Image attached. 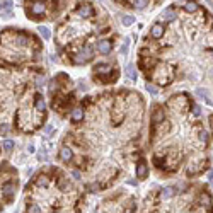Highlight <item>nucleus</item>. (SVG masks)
<instances>
[{
    "label": "nucleus",
    "mask_w": 213,
    "mask_h": 213,
    "mask_svg": "<svg viewBox=\"0 0 213 213\" xmlns=\"http://www.w3.org/2000/svg\"><path fill=\"white\" fill-rule=\"evenodd\" d=\"M92 55H94V50L90 48V46H82V50L77 53V55H74L72 56V62L75 63V65H80V63H85V62H89V60L92 58Z\"/></svg>",
    "instance_id": "obj_1"
},
{
    "label": "nucleus",
    "mask_w": 213,
    "mask_h": 213,
    "mask_svg": "<svg viewBox=\"0 0 213 213\" xmlns=\"http://www.w3.org/2000/svg\"><path fill=\"white\" fill-rule=\"evenodd\" d=\"M75 14L82 19H89V17H92V15L96 14V12H94V7H92L90 4H80L77 7V12H75Z\"/></svg>",
    "instance_id": "obj_2"
},
{
    "label": "nucleus",
    "mask_w": 213,
    "mask_h": 213,
    "mask_svg": "<svg viewBox=\"0 0 213 213\" xmlns=\"http://www.w3.org/2000/svg\"><path fill=\"white\" fill-rule=\"evenodd\" d=\"M31 14H33V17H39V15L46 14V5H44V2L34 0L33 5H31Z\"/></svg>",
    "instance_id": "obj_3"
},
{
    "label": "nucleus",
    "mask_w": 213,
    "mask_h": 213,
    "mask_svg": "<svg viewBox=\"0 0 213 213\" xmlns=\"http://www.w3.org/2000/svg\"><path fill=\"white\" fill-rule=\"evenodd\" d=\"M111 48H113V43H111L109 39H101L99 43H97V51H99L101 55H109Z\"/></svg>",
    "instance_id": "obj_4"
},
{
    "label": "nucleus",
    "mask_w": 213,
    "mask_h": 213,
    "mask_svg": "<svg viewBox=\"0 0 213 213\" xmlns=\"http://www.w3.org/2000/svg\"><path fill=\"white\" fill-rule=\"evenodd\" d=\"M176 17H177V14H176V7H167L164 10V14H162V19L164 21H167V22H172V21H176Z\"/></svg>",
    "instance_id": "obj_5"
},
{
    "label": "nucleus",
    "mask_w": 213,
    "mask_h": 213,
    "mask_svg": "<svg viewBox=\"0 0 213 213\" xmlns=\"http://www.w3.org/2000/svg\"><path fill=\"white\" fill-rule=\"evenodd\" d=\"M183 9H184L186 14H196V12L199 10V5H198V2H195V0H187Z\"/></svg>",
    "instance_id": "obj_6"
},
{
    "label": "nucleus",
    "mask_w": 213,
    "mask_h": 213,
    "mask_svg": "<svg viewBox=\"0 0 213 213\" xmlns=\"http://www.w3.org/2000/svg\"><path fill=\"white\" fill-rule=\"evenodd\" d=\"M150 34H152V38H154V39H159V38H162V36H164V26H162L160 22H155L154 26H152Z\"/></svg>",
    "instance_id": "obj_7"
},
{
    "label": "nucleus",
    "mask_w": 213,
    "mask_h": 213,
    "mask_svg": "<svg viewBox=\"0 0 213 213\" xmlns=\"http://www.w3.org/2000/svg\"><path fill=\"white\" fill-rule=\"evenodd\" d=\"M94 72H96L97 75H106L111 72V66H109V63H96Z\"/></svg>",
    "instance_id": "obj_8"
},
{
    "label": "nucleus",
    "mask_w": 213,
    "mask_h": 213,
    "mask_svg": "<svg viewBox=\"0 0 213 213\" xmlns=\"http://www.w3.org/2000/svg\"><path fill=\"white\" fill-rule=\"evenodd\" d=\"M148 174V167L145 162H140V164H136V177H140V179H145Z\"/></svg>",
    "instance_id": "obj_9"
},
{
    "label": "nucleus",
    "mask_w": 213,
    "mask_h": 213,
    "mask_svg": "<svg viewBox=\"0 0 213 213\" xmlns=\"http://www.w3.org/2000/svg\"><path fill=\"white\" fill-rule=\"evenodd\" d=\"M60 159H62L63 162H70L74 159V152L70 150L68 147H63L62 150H60Z\"/></svg>",
    "instance_id": "obj_10"
},
{
    "label": "nucleus",
    "mask_w": 213,
    "mask_h": 213,
    "mask_svg": "<svg viewBox=\"0 0 213 213\" xmlns=\"http://www.w3.org/2000/svg\"><path fill=\"white\" fill-rule=\"evenodd\" d=\"M152 123H155V125H159V123H164V109H160V107H157V109H155V113L152 114Z\"/></svg>",
    "instance_id": "obj_11"
},
{
    "label": "nucleus",
    "mask_w": 213,
    "mask_h": 213,
    "mask_svg": "<svg viewBox=\"0 0 213 213\" xmlns=\"http://www.w3.org/2000/svg\"><path fill=\"white\" fill-rule=\"evenodd\" d=\"M84 119V109H80V107H77V109L72 111V121L74 123H78Z\"/></svg>",
    "instance_id": "obj_12"
},
{
    "label": "nucleus",
    "mask_w": 213,
    "mask_h": 213,
    "mask_svg": "<svg viewBox=\"0 0 213 213\" xmlns=\"http://www.w3.org/2000/svg\"><path fill=\"white\" fill-rule=\"evenodd\" d=\"M34 107H36L38 111H41V113L46 109V102L43 101V97H41V96H36V99H34Z\"/></svg>",
    "instance_id": "obj_13"
},
{
    "label": "nucleus",
    "mask_w": 213,
    "mask_h": 213,
    "mask_svg": "<svg viewBox=\"0 0 213 213\" xmlns=\"http://www.w3.org/2000/svg\"><path fill=\"white\" fill-rule=\"evenodd\" d=\"M148 5V0H133V4H131V7L133 9H136V10H143L145 7Z\"/></svg>",
    "instance_id": "obj_14"
},
{
    "label": "nucleus",
    "mask_w": 213,
    "mask_h": 213,
    "mask_svg": "<svg viewBox=\"0 0 213 213\" xmlns=\"http://www.w3.org/2000/svg\"><path fill=\"white\" fill-rule=\"evenodd\" d=\"M27 39H29V38H27L24 33H17V41H15V44H17V46H27V43H29Z\"/></svg>",
    "instance_id": "obj_15"
},
{
    "label": "nucleus",
    "mask_w": 213,
    "mask_h": 213,
    "mask_svg": "<svg viewBox=\"0 0 213 213\" xmlns=\"http://www.w3.org/2000/svg\"><path fill=\"white\" fill-rule=\"evenodd\" d=\"M2 191H4V195L7 196V198H10V196L14 195V184H12V183H5L4 187H2Z\"/></svg>",
    "instance_id": "obj_16"
},
{
    "label": "nucleus",
    "mask_w": 213,
    "mask_h": 213,
    "mask_svg": "<svg viewBox=\"0 0 213 213\" xmlns=\"http://www.w3.org/2000/svg\"><path fill=\"white\" fill-rule=\"evenodd\" d=\"M196 94H198L199 97H203V99H205L208 104H213V101L210 99V94H208V90H205V89H198V90H196Z\"/></svg>",
    "instance_id": "obj_17"
},
{
    "label": "nucleus",
    "mask_w": 213,
    "mask_h": 213,
    "mask_svg": "<svg viewBox=\"0 0 213 213\" xmlns=\"http://www.w3.org/2000/svg\"><path fill=\"white\" fill-rule=\"evenodd\" d=\"M36 184H38V186L46 187V186L50 184V177H48V176H39V177L36 179Z\"/></svg>",
    "instance_id": "obj_18"
},
{
    "label": "nucleus",
    "mask_w": 213,
    "mask_h": 213,
    "mask_svg": "<svg viewBox=\"0 0 213 213\" xmlns=\"http://www.w3.org/2000/svg\"><path fill=\"white\" fill-rule=\"evenodd\" d=\"M121 21H123V26H131L133 22H135V19H133L131 15H125Z\"/></svg>",
    "instance_id": "obj_19"
},
{
    "label": "nucleus",
    "mask_w": 213,
    "mask_h": 213,
    "mask_svg": "<svg viewBox=\"0 0 213 213\" xmlns=\"http://www.w3.org/2000/svg\"><path fill=\"white\" fill-rule=\"evenodd\" d=\"M39 34L43 36V39H48L50 38V29L48 27H39Z\"/></svg>",
    "instance_id": "obj_20"
},
{
    "label": "nucleus",
    "mask_w": 213,
    "mask_h": 213,
    "mask_svg": "<svg viewBox=\"0 0 213 213\" xmlns=\"http://www.w3.org/2000/svg\"><path fill=\"white\" fill-rule=\"evenodd\" d=\"M4 148L5 150H12L14 148V142L12 140H4Z\"/></svg>",
    "instance_id": "obj_21"
},
{
    "label": "nucleus",
    "mask_w": 213,
    "mask_h": 213,
    "mask_svg": "<svg viewBox=\"0 0 213 213\" xmlns=\"http://www.w3.org/2000/svg\"><path fill=\"white\" fill-rule=\"evenodd\" d=\"M172 196V187H165L162 191V198H171Z\"/></svg>",
    "instance_id": "obj_22"
},
{
    "label": "nucleus",
    "mask_w": 213,
    "mask_h": 213,
    "mask_svg": "<svg viewBox=\"0 0 213 213\" xmlns=\"http://www.w3.org/2000/svg\"><path fill=\"white\" fill-rule=\"evenodd\" d=\"M128 46H130V39L126 38V39H125V44L121 46V55H126V53H128Z\"/></svg>",
    "instance_id": "obj_23"
},
{
    "label": "nucleus",
    "mask_w": 213,
    "mask_h": 213,
    "mask_svg": "<svg viewBox=\"0 0 213 213\" xmlns=\"http://www.w3.org/2000/svg\"><path fill=\"white\" fill-rule=\"evenodd\" d=\"M0 17H2V19H10V17H12V9H7V10H4L2 14H0Z\"/></svg>",
    "instance_id": "obj_24"
},
{
    "label": "nucleus",
    "mask_w": 213,
    "mask_h": 213,
    "mask_svg": "<svg viewBox=\"0 0 213 213\" xmlns=\"http://www.w3.org/2000/svg\"><path fill=\"white\" fill-rule=\"evenodd\" d=\"M27 213H41V210L38 205H31L29 208H27Z\"/></svg>",
    "instance_id": "obj_25"
},
{
    "label": "nucleus",
    "mask_w": 213,
    "mask_h": 213,
    "mask_svg": "<svg viewBox=\"0 0 213 213\" xmlns=\"http://www.w3.org/2000/svg\"><path fill=\"white\" fill-rule=\"evenodd\" d=\"M126 74H128V75H130V78H133V80L136 78V72L133 70V66H128V68H126Z\"/></svg>",
    "instance_id": "obj_26"
},
{
    "label": "nucleus",
    "mask_w": 213,
    "mask_h": 213,
    "mask_svg": "<svg viewBox=\"0 0 213 213\" xmlns=\"http://www.w3.org/2000/svg\"><path fill=\"white\" fill-rule=\"evenodd\" d=\"M147 90L150 92L152 96H155V94H157V87H154L152 84H147Z\"/></svg>",
    "instance_id": "obj_27"
},
{
    "label": "nucleus",
    "mask_w": 213,
    "mask_h": 213,
    "mask_svg": "<svg viewBox=\"0 0 213 213\" xmlns=\"http://www.w3.org/2000/svg\"><path fill=\"white\" fill-rule=\"evenodd\" d=\"M208 179H210V181H211V183H213V172H210V174H208Z\"/></svg>",
    "instance_id": "obj_28"
},
{
    "label": "nucleus",
    "mask_w": 213,
    "mask_h": 213,
    "mask_svg": "<svg viewBox=\"0 0 213 213\" xmlns=\"http://www.w3.org/2000/svg\"><path fill=\"white\" fill-rule=\"evenodd\" d=\"M211 119H213V118H211ZM211 125H213V123H211Z\"/></svg>",
    "instance_id": "obj_29"
}]
</instances>
